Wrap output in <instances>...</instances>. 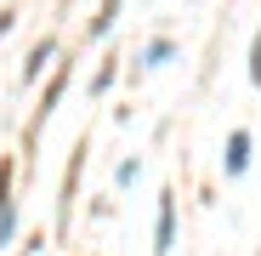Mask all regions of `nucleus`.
I'll use <instances>...</instances> for the list:
<instances>
[{
    "instance_id": "1",
    "label": "nucleus",
    "mask_w": 261,
    "mask_h": 256,
    "mask_svg": "<svg viewBox=\"0 0 261 256\" xmlns=\"http://www.w3.org/2000/svg\"><path fill=\"white\" fill-rule=\"evenodd\" d=\"M170 245H176V194L159 199V222H153V256H170Z\"/></svg>"
},
{
    "instance_id": "2",
    "label": "nucleus",
    "mask_w": 261,
    "mask_h": 256,
    "mask_svg": "<svg viewBox=\"0 0 261 256\" xmlns=\"http://www.w3.org/2000/svg\"><path fill=\"white\" fill-rule=\"evenodd\" d=\"M17 239V199H12V165H0V245Z\"/></svg>"
},
{
    "instance_id": "3",
    "label": "nucleus",
    "mask_w": 261,
    "mask_h": 256,
    "mask_svg": "<svg viewBox=\"0 0 261 256\" xmlns=\"http://www.w3.org/2000/svg\"><path fill=\"white\" fill-rule=\"evenodd\" d=\"M222 171H227L233 182H239L244 171H250V131H233V137H227V154H222Z\"/></svg>"
},
{
    "instance_id": "4",
    "label": "nucleus",
    "mask_w": 261,
    "mask_h": 256,
    "mask_svg": "<svg viewBox=\"0 0 261 256\" xmlns=\"http://www.w3.org/2000/svg\"><path fill=\"white\" fill-rule=\"evenodd\" d=\"M51 52H57V46H51V40H40V46L29 52V63H23V80H34L40 68H46V63H51Z\"/></svg>"
},
{
    "instance_id": "5",
    "label": "nucleus",
    "mask_w": 261,
    "mask_h": 256,
    "mask_svg": "<svg viewBox=\"0 0 261 256\" xmlns=\"http://www.w3.org/2000/svg\"><path fill=\"white\" fill-rule=\"evenodd\" d=\"M170 52H176V46H170V40H153V46L142 52V68H159V63H165Z\"/></svg>"
},
{
    "instance_id": "6",
    "label": "nucleus",
    "mask_w": 261,
    "mask_h": 256,
    "mask_svg": "<svg viewBox=\"0 0 261 256\" xmlns=\"http://www.w3.org/2000/svg\"><path fill=\"white\" fill-rule=\"evenodd\" d=\"M137 171H142V165H137V159H125V165H119V171H114V182H119V188H130V182H137Z\"/></svg>"
},
{
    "instance_id": "7",
    "label": "nucleus",
    "mask_w": 261,
    "mask_h": 256,
    "mask_svg": "<svg viewBox=\"0 0 261 256\" xmlns=\"http://www.w3.org/2000/svg\"><path fill=\"white\" fill-rule=\"evenodd\" d=\"M250 80H255V85H261V34H255V40H250Z\"/></svg>"
}]
</instances>
